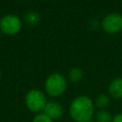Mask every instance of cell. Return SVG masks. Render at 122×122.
Listing matches in <instances>:
<instances>
[{
	"label": "cell",
	"mask_w": 122,
	"mask_h": 122,
	"mask_svg": "<svg viewBox=\"0 0 122 122\" xmlns=\"http://www.w3.org/2000/svg\"><path fill=\"white\" fill-rule=\"evenodd\" d=\"M69 112L74 122H89L95 112L93 100L88 95H78L71 102Z\"/></svg>",
	"instance_id": "cell-1"
},
{
	"label": "cell",
	"mask_w": 122,
	"mask_h": 122,
	"mask_svg": "<svg viewBox=\"0 0 122 122\" xmlns=\"http://www.w3.org/2000/svg\"><path fill=\"white\" fill-rule=\"evenodd\" d=\"M68 87V79L65 75L60 72H52L51 73L45 80L44 89L46 93L52 97L57 98L61 96L67 90Z\"/></svg>",
	"instance_id": "cell-2"
},
{
	"label": "cell",
	"mask_w": 122,
	"mask_h": 122,
	"mask_svg": "<svg viewBox=\"0 0 122 122\" xmlns=\"http://www.w3.org/2000/svg\"><path fill=\"white\" fill-rule=\"evenodd\" d=\"M47 102L48 100L46 94L38 89H31L25 95L26 107L28 108L29 111L36 114L43 112Z\"/></svg>",
	"instance_id": "cell-3"
},
{
	"label": "cell",
	"mask_w": 122,
	"mask_h": 122,
	"mask_svg": "<svg viewBox=\"0 0 122 122\" xmlns=\"http://www.w3.org/2000/svg\"><path fill=\"white\" fill-rule=\"evenodd\" d=\"M100 25L106 33H118L122 30V15L118 12H110L104 16Z\"/></svg>",
	"instance_id": "cell-4"
},
{
	"label": "cell",
	"mask_w": 122,
	"mask_h": 122,
	"mask_svg": "<svg viewBox=\"0 0 122 122\" xmlns=\"http://www.w3.org/2000/svg\"><path fill=\"white\" fill-rule=\"evenodd\" d=\"M22 21L15 14H7L0 19V30L6 34L13 35L20 31Z\"/></svg>",
	"instance_id": "cell-5"
},
{
	"label": "cell",
	"mask_w": 122,
	"mask_h": 122,
	"mask_svg": "<svg viewBox=\"0 0 122 122\" xmlns=\"http://www.w3.org/2000/svg\"><path fill=\"white\" fill-rule=\"evenodd\" d=\"M43 112L49 116L51 120L55 121V120H59L60 118H62V116L64 115L65 110L64 107L55 100H50L47 102Z\"/></svg>",
	"instance_id": "cell-6"
},
{
	"label": "cell",
	"mask_w": 122,
	"mask_h": 122,
	"mask_svg": "<svg viewBox=\"0 0 122 122\" xmlns=\"http://www.w3.org/2000/svg\"><path fill=\"white\" fill-rule=\"evenodd\" d=\"M108 92L111 98L116 100L122 99V77H116L110 82Z\"/></svg>",
	"instance_id": "cell-7"
},
{
	"label": "cell",
	"mask_w": 122,
	"mask_h": 122,
	"mask_svg": "<svg viewBox=\"0 0 122 122\" xmlns=\"http://www.w3.org/2000/svg\"><path fill=\"white\" fill-rule=\"evenodd\" d=\"M94 107L97 110H105L111 103V97L107 93H99L95 96L94 100Z\"/></svg>",
	"instance_id": "cell-8"
},
{
	"label": "cell",
	"mask_w": 122,
	"mask_h": 122,
	"mask_svg": "<svg viewBox=\"0 0 122 122\" xmlns=\"http://www.w3.org/2000/svg\"><path fill=\"white\" fill-rule=\"evenodd\" d=\"M84 77V71L79 67H73L68 71L67 79L71 83H78Z\"/></svg>",
	"instance_id": "cell-9"
},
{
	"label": "cell",
	"mask_w": 122,
	"mask_h": 122,
	"mask_svg": "<svg viewBox=\"0 0 122 122\" xmlns=\"http://www.w3.org/2000/svg\"><path fill=\"white\" fill-rule=\"evenodd\" d=\"M112 116L113 115H112V113L109 111H107L106 109L105 110H97L94 112L93 120L95 122H112Z\"/></svg>",
	"instance_id": "cell-10"
},
{
	"label": "cell",
	"mask_w": 122,
	"mask_h": 122,
	"mask_svg": "<svg viewBox=\"0 0 122 122\" xmlns=\"http://www.w3.org/2000/svg\"><path fill=\"white\" fill-rule=\"evenodd\" d=\"M24 19L29 25H36L40 21V14L36 11H29L25 14Z\"/></svg>",
	"instance_id": "cell-11"
},
{
	"label": "cell",
	"mask_w": 122,
	"mask_h": 122,
	"mask_svg": "<svg viewBox=\"0 0 122 122\" xmlns=\"http://www.w3.org/2000/svg\"><path fill=\"white\" fill-rule=\"evenodd\" d=\"M31 122H54L53 120H51L49 116H47L44 112H40V113H37Z\"/></svg>",
	"instance_id": "cell-12"
},
{
	"label": "cell",
	"mask_w": 122,
	"mask_h": 122,
	"mask_svg": "<svg viewBox=\"0 0 122 122\" xmlns=\"http://www.w3.org/2000/svg\"><path fill=\"white\" fill-rule=\"evenodd\" d=\"M112 122H122V112L116 113L112 116Z\"/></svg>",
	"instance_id": "cell-13"
},
{
	"label": "cell",
	"mask_w": 122,
	"mask_h": 122,
	"mask_svg": "<svg viewBox=\"0 0 122 122\" xmlns=\"http://www.w3.org/2000/svg\"><path fill=\"white\" fill-rule=\"evenodd\" d=\"M89 122H95V121H94V120L92 119V120H91V121H89Z\"/></svg>",
	"instance_id": "cell-14"
},
{
	"label": "cell",
	"mask_w": 122,
	"mask_h": 122,
	"mask_svg": "<svg viewBox=\"0 0 122 122\" xmlns=\"http://www.w3.org/2000/svg\"><path fill=\"white\" fill-rule=\"evenodd\" d=\"M0 77H1V71H0Z\"/></svg>",
	"instance_id": "cell-15"
}]
</instances>
